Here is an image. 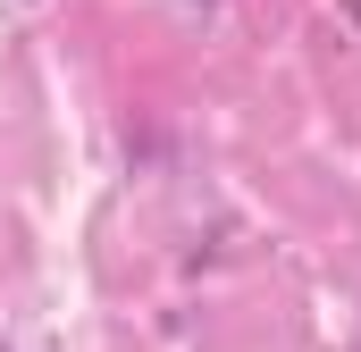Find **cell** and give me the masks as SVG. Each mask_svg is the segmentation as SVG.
I'll return each instance as SVG.
<instances>
[{
  "label": "cell",
  "instance_id": "obj_1",
  "mask_svg": "<svg viewBox=\"0 0 361 352\" xmlns=\"http://www.w3.org/2000/svg\"><path fill=\"white\" fill-rule=\"evenodd\" d=\"M193 8H219V0H193Z\"/></svg>",
  "mask_w": 361,
  "mask_h": 352
},
{
  "label": "cell",
  "instance_id": "obj_2",
  "mask_svg": "<svg viewBox=\"0 0 361 352\" xmlns=\"http://www.w3.org/2000/svg\"><path fill=\"white\" fill-rule=\"evenodd\" d=\"M353 17H361V0H353Z\"/></svg>",
  "mask_w": 361,
  "mask_h": 352
},
{
  "label": "cell",
  "instance_id": "obj_3",
  "mask_svg": "<svg viewBox=\"0 0 361 352\" xmlns=\"http://www.w3.org/2000/svg\"><path fill=\"white\" fill-rule=\"evenodd\" d=\"M0 352H8V344H0Z\"/></svg>",
  "mask_w": 361,
  "mask_h": 352
}]
</instances>
